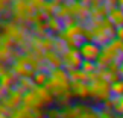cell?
<instances>
[{
  "label": "cell",
  "instance_id": "obj_2",
  "mask_svg": "<svg viewBox=\"0 0 123 118\" xmlns=\"http://www.w3.org/2000/svg\"><path fill=\"white\" fill-rule=\"evenodd\" d=\"M23 96H25V92L18 86L11 88L9 91L2 94V107L8 109L9 112L15 111L18 106L23 105Z\"/></svg>",
  "mask_w": 123,
  "mask_h": 118
},
{
  "label": "cell",
  "instance_id": "obj_24",
  "mask_svg": "<svg viewBox=\"0 0 123 118\" xmlns=\"http://www.w3.org/2000/svg\"><path fill=\"white\" fill-rule=\"evenodd\" d=\"M31 3H32V6H34L35 11H41V12L46 6V2H43V0H32Z\"/></svg>",
  "mask_w": 123,
  "mask_h": 118
},
{
  "label": "cell",
  "instance_id": "obj_22",
  "mask_svg": "<svg viewBox=\"0 0 123 118\" xmlns=\"http://www.w3.org/2000/svg\"><path fill=\"white\" fill-rule=\"evenodd\" d=\"M46 117L47 118H62L61 107H50L49 111H46Z\"/></svg>",
  "mask_w": 123,
  "mask_h": 118
},
{
  "label": "cell",
  "instance_id": "obj_7",
  "mask_svg": "<svg viewBox=\"0 0 123 118\" xmlns=\"http://www.w3.org/2000/svg\"><path fill=\"white\" fill-rule=\"evenodd\" d=\"M44 62L49 65L50 68H62L64 62H62V56L58 55L56 51L50 50V51H44Z\"/></svg>",
  "mask_w": 123,
  "mask_h": 118
},
{
  "label": "cell",
  "instance_id": "obj_11",
  "mask_svg": "<svg viewBox=\"0 0 123 118\" xmlns=\"http://www.w3.org/2000/svg\"><path fill=\"white\" fill-rule=\"evenodd\" d=\"M47 26H49V32L52 35H59L61 32L64 30V24H62V21L59 20L58 17H50V18H47Z\"/></svg>",
  "mask_w": 123,
  "mask_h": 118
},
{
  "label": "cell",
  "instance_id": "obj_9",
  "mask_svg": "<svg viewBox=\"0 0 123 118\" xmlns=\"http://www.w3.org/2000/svg\"><path fill=\"white\" fill-rule=\"evenodd\" d=\"M35 92H37V96L40 97V100L44 103V106H49V105H52V103L56 100L55 96L50 92V89L47 86H37Z\"/></svg>",
  "mask_w": 123,
  "mask_h": 118
},
{
  "label": "cell",
  "instance_id": "obj_8",
  "mask_svg": "<svg viewBox=\"0 0 123 118\" xmlns=\"http://www.w3.org/2000/svg\"><path fill=\"white\" fill-rule=\"evenodd\" d=\"M72 92L78 98L90 97V83L88 82H72Z\"/></svg>",
  "mask_w": 123,
  "mask_h": 118
},
{
  "label": "cell",
  "instance_id": "obj_1",
  "mask_svg": "<svg viewBox=\"0 0 123 118\" xmlns=\"http://www.w3.org/2000/svg\"><path fill=\"white\" fill-rule=\"evenodd\" d=\"M90 97L94 98L97 103H105L106 100H110L112 97L111 92V83L108 80L103 79H97L94 82L90 83Z\"/></svg>",
  "mask_w": 123,
  "mask_h": 118
},
{
  "label": "cell",
  "instance_id": "obj_26",
  "mask_svg": "<svg viewBox=\"0 0 123 118\" xmlns=\"http://www.w3.org/2000/svg\"><path fill=\"white\" fill-rule=\"evenodd\" d=\"M119 74H120V77L123 79V62L120 64V70H119Z\"/></svg>",
  "mask_w": 123,
  "mask_h": 118
},
{
  "label": "cell",
  "instance_id": "obj_13",
  "mask_svg": "<svg viewBox=\"0 0 123 118\" xmlns=\"http://www.w3.org/2000/svg\"><path fill=\"white\" fill-rule=\"evenodd\" d=\"M70 82H88V73H85L82 68L68 70Z\"/></svg>",
  "mask_w": 123,
  "mask_h": 118
},
{
  "label": "cell",
  "instance_id": "obj_10",
  "mask_svg": "<svg viewBox=\"0 0 123 118\" xmlns=\"http://www.w3.org/2000/svg\"><path fill=\"white\" fill-rule=\"evenodd\" d=\"M108 18L111 20V23L114 24V27H122L123 26V9L119 8V6L110 9Z\"/></svg>",
  "mask_w": 123,
  "mask_h": 118
},
{
  "label": "cell",
  "instance_id": "obj_25",
  "mask_svg": "<svg viewBox=\"0 0 123 118\" xmlns=\"http://www.w3.org/2000/svg\"><path fill=\"white\" fill-rule=\"evenodd\" d=\"M116 38L123 41V26L122 27H116Z\"/></svg>",
  "mask_w": 123,
  "mask_h": 118
},
{
  "label": "cell",
  "instance_id": "obj_15",
  "mask_svg": "<svg viewBox=\"0 0 123 118\" xmlns=\"http://www.w3.org/2000/svg\"><path fill=\"white\" fill-rule=\"evenodd\" d=\"M112 103H114L112 112L117 117H123V96H112Z\"/></svg>",
  "mask_w": 123,
  "mask_h": 118
},
{
  "label": "cell",
  "instance_id": "obj_21",
  "mask_svg": "<svg viewBox=\"0 0 123 118\" xmlns=\"http://www.w3.org/2000/svg\"><path fill=\"white\" fill-rule=\"evenodd\" d=\"M85 73H94V71H97L99 67H97V64L96 62H91V61H84L82 62V67H81Z\"/></svg>",
  "mask_w": 123,
  "mask_h": 118
},
{
  "label": "cell",
  "instance_id": "obj_4",
  "mask_svg": "<svg viewBox=\"0 0 123 118\" xmlns=\"http://www.w3.org/2000/svg\"><path fill=\"white\" fill-rule=\"evenodd\" d=\"M78 50H79V53H81V56H82L84 61H91V62H96V61L99 59V56H100L102 47L97 45L96 42H93V41H85Z\"/></svg>",
  "mask_w": 123,
  "mask_h": 118
},
{
  "label": "cell",
  "instance_id": "obj_28",
  "mask_svg": "<svg viewBox=\"0 0 123 118\" xmlns=\"http://www.w3.org/2000/svg\"><path fill=\"white\" fill-rule=\"evenodd\" d=\"M120 118H123V117H120Z\"/></svg>",
  "mask_w": 123,
  "mask_h": 118
},
{
  "label": "cell",
  "instance_id": "obj_5",
  "mask_svg": "<svg viewBox=\"0 0 123 118\" xmlns=\"http://www.w3.org/2000/svg\"><path fill=\"white\" fill-rule=\"evenodd\" d=\"M23 105L29 109H44V103L40 100V97L37 96L35 89L34 91H27L23 96Z\"/></svg>",
  "mask_w": 123,
  "mask_h": 118
},
{
  "label": "cell",
  "instance_id": "obj_20",
  "mask_svg": "<svg viewBox=\"0 0 123 118\" xmlns=\"http://www.w3.org/2000/svg\"><path fill=\"white\" fill-rule=\"evenodd\" d=\"M111 92L112 96H123V79L111 83Z\"/></svg>",
  "mask_w": 123,
  "mask_h": 118
},
{
  "label": "cell",
  "instance_id": "obj_16",
  "mask_svg": "<svg viewBox=\"0 0 123 118\" xmlns=\"http://www.w3.org/2000/svg\"><path fill=\"white\" fill-rule=\"evenodd\" d=\"M55 17H58L61 21L67 20L68 17H72V15H70V8H68V2H64V3H62V6H61V8L58 9V11H56Z\"/></svg>",
  "mask_w": 123,
  "mask_h": 118
},
{
  "label": "cell",
  "instance_id": "obj_3",
  "mask_svg": "<svg viewBox=\"0 0 123 118\" xmlns=\"http://www.w3.org/2000/svg\"><path fill=\"white\" fill-rule=\"evenodd\" d=\"M62 62H64V68L67 70H76V68H81L82 67V56L79 53L78 49H67L62 55Z\"/></svg>",
  "mask_w": 123,
  "mask_h": 118
},
{
  "label": "cell",
  "instance_id": "obj_6",
  "mask_svg": "<svg viewBox=\"0 0 123 118\" xmlns=\"http://www.w3.org/2000/svg\"><path fill=\"white\" fill-rule=\"evenodd\" d=\"M9 68L12 70V73L20 79V77H32L34 79L35 76V70H32L29 65H25V64H20V62H12L9 65Z\"/></svg>",
  "mask_w": 123,
  "mask_h": 118
},
{
  "label": "cell",
  "instance_id": "obj_18",
  "mask_svg": "<svg viewBox=\"0 0 123 118\" xmlns=\"http://www.w3.org/2000/svg\"><path fill=\"white\" fill-rule=\"evenodd\" d=\"M61 114H62V118H78L73 103L68 105V106H65V107H61Z\"/></svg>",
  "mask_w": 123,
  "mask_h": 118
},
{
  "label": "cell",
  "instance_id": "obj_29",
  "mask_svg": "<svg viewBox=\"0 0 123 118\" xmlns=\"http://www.w3.org/2000/svg\"><path fill=\"white\" fill-rule=\"evenodd\" d=\"M46 118H47V117H46Z\"/></svg>",
  "mask_w": 123,
  "mask_h": 118
},
{
  "label": "cell",
  "instance_id": "obj_23",
  "mask_svg": "<svg viewBox=\"0 0 123 118\" xmlns=\"http://www.w3.org/2000/svg\"><path fill=\"white\" fill-rule=\"evenodd\" d=\"M99 118H120V117H117L112 111H106V109H102L100 107V111H99Z\"/></svg>",
  "mask_w": 123,
  "mask_h": 118
},
{
  "label": "cell",
  "instance_id": "obj_17",
  "mask_svg": "<svg viewBox=\"0 0 123 118\" xmlns=\"http://www.w3.org/2000/svg\"><path fill=\"white\" fill-rule=\"evenodd\" d=\"M72 97H74V96H73L72 89H70V91H68V92H65L64 96H61V97L56 98V103H58L61 107H65V106L72 105Z\"/></svg>",
  "mask_w": 123,
  "mask_h": 118
},
{
  "label": "cell",
  "instance_id": "obj_14",
  "mask_svg": "<svg viewBox=\"0 0 123 118\" xmlns=\"http://www.w3.org/2000/svg\"><path fill=\"white\" fill-rule=\"evenodd\" d=\"M49 79H50L49 73H47L46 70H40V71H37V73H35V76H34V82H35L37 86H44V85L49 82Z\"/></svg>",
  "mask_w": 123,
  "mask_h": 118
},
{
  "label": "cell",
  "instance_id": "obj_27",
  "mask_svg": "<svg viewBox=\"0 0 123 118\" xmlns=\"http://www.w3.org/2000/svg\"><path fill=\"white\" fill-rule=\"evenodd\" d=\"M119 8L123 9V0H119Z\"/></svg>",
  "mask_w": 123,
  "mask_h": 118
},
{
  "label": "cell",
  "instance_id": "obj_19",
  "mask_svg": "<svg viewBox=\"0 0 123 118\" xmlns=\"http://www.w3.org/2000/svg\"><path fill=\"white\" fill-rule=\"evenodd\" d=\"M65 50H67V44H65V41H62L61 38H56V36H55L53 51H56V53H58V55H62Z\"/></svg>",
  "mask_w": 123,
  "mask_h": 118
},
{
  "label": "cell",
  "instance_id": "obj_12",
  "mask_svg": "<svg viewBox=\"0 0 123 118\" xmlns=\"http://www.w3.org/2000/svg\"><path fill=\"white\" fill-rule=\"evenodd\" d=\"M15 86H18L23 92H27V91H34V89L37 88V85H35V82H34L32 77H20L17 80Z\"/></svg>",
  "mask_w": 123,
  "mask_h": 118
}]
</instances>
